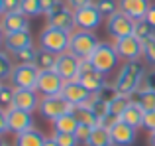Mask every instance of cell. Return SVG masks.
Returning <instances> with one entry per match:
<instances>
[{
  "label": "cell",
  "mask_w": 155,
  "mask_h": 146,
  "mask_svg": "<svg viewBox=\"0 0 155 146\" xmlns=\"http://www.w3.org/2000/svg\"><path fill=\"white\" fill-rule=\"evenodd\" d=\"M118 8L120 12H124L126 16L137 22L145 18L147 10L151 8V0H118Z\"/></svg>",
  "instance_id": "obj_19"
},
{
  "label": "cell",
  "mask_w": 155,
  "mask_h": 146,
  "mask_svg": "<svg viewBox=\"0 0 155 146\" xmlns=\"http://www.w3.org/2000/svg\"><path fill=\"white\" fill-rule=\"evenodd\" d=\"M38 111L45 120L53 123V120H57L59 116L67 115V113H75V107L63 95H53V97H41Z\"/></svg>",
  "instance_id": "obj_5"
},
{
  "label": "cell",
  "mask_w": 155,
  "mask_h": 146,
  "mask_svg": "<svg viewBox=\"0 0 155 146\" xmlns=\"http://www.w3.org/2000/svg\"><path fill=\"white\" fill-rule=\"evenodd\" d=\"M20 12H24L28 18H38V16H41V0H22Z\"/></svg>",
  "instance_id": "obj_34"
},
{
  "label": "cell",
  "mask_w": 155,
  "mask_h": 146,
  "mask_svg": "<svg viewBox=\"0 0 155 146\" xmlns=\"http://www.w3.org/2000/svg\"><path fill=\"white\" fill-rule=\"evenodd\" d=\"M45 138L47 136L43 134L39 128L31 127L30 130H26V132H22V134L16 136L14 146H43L45 144Z\"/></svg>",
  "instance_id": "obj_22"
},
{
  "label": "cell",
  "mask_w": 155,
  "mask_h": 146,
  "mask_svg": "<svg viewBox=\"0 0 155 146\" xmlns=\"http://www.w3.org/2000/svg\"><path fill=\"white\" fill-rule=\"evenodd\" d=\"M130 103H132V97H128V95H114L112 99H110V115L116 116V119H120V116L124 115V111L130 107Z\"/></svg>",
  "instance_id": "obj_28"
},
{
  "label": "cell",
  "mask_w": 155,
  "mask_h": 146,
  "mask_svg": "<svg viewBox=\"0 0 155 146\" xmlns=\"http://www.w3.org/2000/svg\"><path fill=\"white\" fill-rule=\"evenodd\" d=\"M134 36H136L141 43L153 42V40H155V28L145 18L143 20H137V22H136V28H134Z\"/></svg>",
  "instance_id": "obj_25"
},
{
  "label": "cell",
  "mask_w": 155,
  "mask_h": 146,
  "mask_svg": "<svg viewBox=\"0 0 155 146\" xmlns=\"http://www.w3.org/2000/svg\"><path fill=\"white\" fill-rule=\"evenodd\" d=\"M61 95H63L65 99L73 105V107L88 105V103H91V99H92V93L88 91L87 87H83L79 81H67V85H65V89H63Z\"/></svg>",
  "instance_id": "obj_15"
},
{
  "label": "cell",
  "mask_w": 155,
  "mask_h": 146,
  "mask_svg": "<svg viewBox=\"0 0 155 146\" xmlns=\"http://www.w3.org/2000/svg\"><path fill=\"white\" fill-rule=\"evenodd\" d=\"M114 47H116L118 55L122 61H140L143 57V43L136 38V36H126V38L114 40Z\"/></svg>",
  "instance_id": "obj_10"
},
{
  "label": "cell",
  "mask_w": 155,
  "mask_h": 146,
  "mask_svg": "<svg viewBox=\"0 0 155 146\" xmlns=\"http://www.w3.org/2000/svg\"><path fill=\"white\" fill-rule=\"evenodd\" d=\"M65 85H67V81H65L55 69H43V71H39L35 91L41 97H53V95H61Z\"/></svg>",
  "instance_id": "obj_7"
},
{
  "label": "cell",
  "mask_w": 155,
  "mask_h": 146,
  "mask_svg": "<svg viewBox=\"0 0 155 146\" xmlns=\"http://www.w3.org/2000/svg\"><path fill=\"white\" fill-rule=\"evenodd\" d=\"M8 113L6 111H2L0 109V138H2L4 134H8Z\"/></svg>",
  "instance_id": "obj_43"
},
{
  "label": "cell",
  "mask_w": 155,
  "mask_h": 146,
  "mask_svg": "<svg viewBox=\"0 0 155 146\" xmlns=\"http://www.w3.org/2000/svg\"><path fill=\"white\" fill-rule=\"evenodd\" d=\"M0 87H2V81H0Z\"/></svg>",
  "instance_id": "obj_51"
},
{
  "label": "cell",
  "mask_w": 155,
  "mask_h": 146,
  "mask_svg": "<svg viewBox=\"0 0 155 146\" xmlns=\"http://www.w3.org/2000/svg\"><path fill=\"white\" fill-rule=\"evenodd\" d=\"M88 107L92 109V111L96 113V116L100 119H104L106 115H110V99L108 97H104L102 93H98V95H92L91 103H88Z\"/></svg>",
  "instance_id": "obj_26"
},
{
  "label": "cell",
  "mask_w": 155,
  "mask_h": 146,
  "mask_svg": "<svg viewBox=\"0 0 155 146\" xmlns=\"http://www.w3.org/2000/svg\"><path fill=\"white\" fill-rule=\"evenodd\" d=\"M39 47L41 50H47L51 54L59 55V54H65L69 51V43H71V34L65 30H59V28H53V26H47L41 30L39 34Z\"/></svg>",
  "instance_id": "obj_3"
},
{
  "label": "cell",
  "mask_w": 155,
  "mask_h": 146,
  "mask_svg": "<svg viewBox=\"0 0 155 146\" xmlns=\"http://www.w3.org/2000/svg\"><path fill=\"white\" fill-rule=\"evenodd\" d=\"M100 40L96 38L94 32H83L75 30L71 34V43H69V51L75 54L79 59H91L94 50L98 47Z\"/></svg>",
  "instance_id": "obj_4"
},
{
  "label": "cell",
  "mask_w": 155,
  "mask_h": 146,
  "mask_svg": "<svg viewBox=\"0 0 155 146\" xmlns=\"http://www.w3.org/2000/svg\"><path fill=\"white\" fill-rule=\"evenodd\" d=\"M81 61L75 54L71 51H65V54L57 55V63H55V71L63 77L65 81H77L81 73Z\"/></svg>",
  "instance_id": "obj_13"
},
{
  "label": "cell",
  "mask_w": 155,
  "mask_h": 146,
  "mask_svg": "<svg viewBox=\"0 0 155 146\" xmlns=\"http://www.w3.org/2000/svg\"><path fill=\"white\" fill-rule=\"evenodd\" d=\"M47 20V26H53V28H59V30H65L69 34L77 30V24H75V10L67 6L65 0H61L57 4V8L51 12V14L45 16Z\"/></svg>",
  "instance_id": "obj_8"
},
{
  "label": "cell",
  "mask_w": 155,
  "mask_h": 146,
  "mask_svg": "<svg viewBox=\"0 0 155 146\" xmlns=\"http://www.w3.org/2000/svg\"><path fill=\"white\" fill-rule=\"evenodd\" d=\"M91 65L94 67L96 71L104 73V75H108V73H112L116 69L118 65H120V55H118L116 47H114V43L110 42H100L98 47L94 50V54L91 55Z\"/></svg>",
  "instance_id": "obj_2"
},
{
  "label": "cell",
  "mask_w": 155,
  "mask_h": 146,
  "mask_svg": "<svg viewBox=\"0 0 155 146\" xmlns=\"http://www.w3.org/2000/svg\"><path fill=\"white\" fill-rule=\"evenodd\" d=\"M2 2H4V14L20 12V6H22V0H2Z\"/></svg>",
  "instance_id": "obj_41"
},
{
  "label": "cell",
  "mask_w": 155,
  "mask_h": 146,
  "mask_svg": "<svg viewBox=\"0 0 155 146\" xmlns=\"http://www.w3.org/2000/svg\"><path fill=\"white\" fill-rule=\"evenodd\" d=\"M77 81H79L83 87H87L92 95L102 93L104 89H106V85H108L106 75H104V73H100V71H96L94 67L91 65L88 59H83V61H81V73H79V79H77Z\"/></svg>",
  "instance_id": "obj_6"
},
{
  "label": "cell",
  "mask_w": 155,
  "mask_h": 146,
  "mask_svg": "<svg viewBox=\"0 0 155 146\" xmlns=\"http://www.w3.org/2000/svg\"><path fill=\"white\" fill-rule=\"evenodd\" d=\"M34 46V38H31L30 30L24 32H12V34H6V42H4V50L10 55H16L18 51L26 50V47Z\"/></svg>",
  "instance_id": "obj_18"
},
{
  "label": "cell",
  "mask_w": 155,
  "mask_h": 146,
  "mask_svg": "<svg viewBox=\"0 0 155 146\" xmlns=\"http://www.w3.org/2000/svg\"><path fill=\"white\" fill-rule=\"evenodd\" d=\"M53 132H65V134H75L79 120H77L75 113H67V115L59 116L57 120H53Z\"/></svg>",
  "instance_id": "obj_23"
},
{
  "label": "cell",
  "mask_w": 155,
  "mask_h": 146,
  "mask_svg": "<svg viewBox=\"0 0 155 146\" xmlns=\"http://www.w3.org/2000/svg\"><path fill=\"white\" fill-rule=\"evenodd\" d=\"M65 2H67L69 8H73V10H79V8H84V6H88V4H92L94 0H65Z\"/></svg>",
  "instance_id": "obj_44"
},
{
  "label": "cell",
  "mask_w": 155,
  "mask_h": 146,
  "mask_svg": "<svg viewBox=\"0 0 155 146\" xmlns=\"http://www.w3.org/2000/svg\"><path fill=\"white\" fill-rule=\"evenodd\" d=\"M14 95L16 89L10 83H2V87H0V109L2 111L8 113L10 109H14Z\"/></svg>",
  "instance_id": "obj_32"
},
{
  "label": "cell",
  "mask_w": 155,
  "mask_h": 146,
  "mask_svg": "<svg viewBox=\"0 0 155 146\" xmlns=\"http://www.w3.org/2000/svg\"><path fill=\"white\" fill-rule=\"evenodd\" d=\"M39 103H41V95L35 89H16V95H14V107L16 109L34 113L39 109Z\"/></svg>",
  "instance_id": "obj_16"
},
{
  "label": "cell",
  "mask_w": 155,
  "mask_h": 146,
  "mask_svg": "<svg viewBox=\"0 0 155 146\" xmlns=\"http://www.w3.org/2000/svg\"><path fill=\"white\" fill-rule=\"evenodd\" d=\"M149 146H155V130L149 132Z\"/></svg>",
  "instance_id": "obj_48"
},
{
  "label": "cell",
  "mask_w": 155,
  "mask_h": 146,
  "mask_svg": "<svg viewBox=\"0 0 155 146\" xmlns=\"http://www.w3.org/2000/svg\"><path fill=\"white\" fill-rule=\"evenodd\" d=\"M0 146H12V144H6V142H0Z\"/></svg>",
  "instance_id": "obj_50"
},
{
  "label": "cell",
  "mask_w": 155,
  "mask_h": 146,
  "mask_svg": "<svg viewBox=\"0 0 155 146\" xmlns=\"http://www.w3.org/2000/svg\"><path fill=\"white\" fill-rule=\"evenodd\" d=\"M145 67L141 61H128L120 67L116 79H114V89L118 95H128L134 97L137 91L141 89L143 83V75H145Z\"/></svg>",
  "instance_id": "obj_1"
},
{
  "label": "cell",
  "mask_w": 155,
  "mask_h": 146,
  "mask_svg": "<svg viewBox=\"0 0 155 146\" xmlns=\"http://www.w3.org/2000/svg\"><path fill=\"white\" fill-rule=\"evenodd\" d=\"M2 14H4V2L0 0V16H2Z\"/></svg>",
  "instance_id": "obj_49"
},
{
  "label": "cell",
  "mask_w": 155,
  "mask_h": 146,
  "mask_svg": "<svg viewBox=\"0 0 155 146\" xmlns=\"http://www.w3.org/2000/svg\"><path fill=\"white\" fill-rule=\"evenodd\" d=\"M141 89H149V91H155V69L145 71V75H143V83H141Z\"/></svg>",
  "instance_id": "obj_39"
},
{
  "label": "cell",
  "mask_w": 155,
  "mask_h": 146,
  "mask_svg": "<svg viewBox=\"0 0 155 146\" xmlns=\"http://www.w3.org/2000/svg\"><path fill=\"white\" fill-rule=\"evenodd\" d=\"M96 8H98V12L102 14V18L108 20L110 16H114L116 12H120V8H118V0H96Z\"/></svg>",
  "instance_id": "obj_35"
},
{
  "label": "cell",
  "mask_w": 155,
  "mask_h": 146,
  "mask_svg": "<svg viewBox=\"0 0 155 146\" xmlns=\"http://www.w3.org/2000/svg\"><path fill=\"white\" fill-rule=\"evenodd\" d=\"M35 55H38V47H26V50L18 51L16 55H12L16 61V65H28V63H35Z\"/></svg>",
  "instance_id": "obj_33"
},
{
  "label": "cell",
  "mask_w": 155,
  "mask_h": 146,
  "mask_svg": "<svg viewBox=\"0 0 155 146\" xmlns=\"http://www.w3.org/2000/svg\"><path fill=\"white\" fill-rule=\"evenodd\" d=\"M102 14L98 12L96 4H88L84 8H79L75 10V24H77V30H83V32H94L96 28L102 24Z\"/></svg>",
  "instance_id": "obj_12"
},
{
  "label": "cell",
  "mask_w": 155,
  "mask_h": 146,
  "mask_svg": "<svg viewBox=\"0 0 155 146\" xmlns=\"http://www.w3.org/2000/svg\"><path fill=\"white\" fill-rule=\"evenodd\" d=\"M110 136H112L114 146H132L134 142H136L137 128L126 124L124 120H118V123L110 128Z\"/></svg>",
  "instance_id": "obj_17"
},
{
  "label": "cell",
  "mask_w": 155,
  "mask_h": 146,
  "mask_svg": "<svg viewBox=\"0 0 155 146\" xmlns=\"http://www.w3.org/2000/svg\"><path fill=\"white\" fill-rule=\"evenodd\" d=\"M75 116L81 124H88V127H96L98 124V116L92 111L88 105H81V107H75Z\"/></svg>",
  "instance_id": "obj_27"
},
{
  "label": "cell",
  "mask_w": 155,
  "mask_h": 146,
  "mask_svg": "<svg viewBox=\"0 0 155 146\" xmlns=\"http://www.w3.org/2000/svg\"><path fill=\"white\" fill-rule=\"evenodd\" d=\"M39 69L35 63H28V65H16L12 71L8 83L14 89H35L38 85Z\"/></svg>",
  "instance_id": "obj_9"
},
{
  "label": "cell",
  "mask_w": 155,
  "mask_h": 146,
  "mask_svg": "<svg viewBox=\"0 0 155 146\" xmlns=\"http://www.w3.org/2000/svg\"><path fill=\"white\" fill-rule=\"evenodd\" d=\"M4 42H6V32H4L2 24H0V50L4 47Z\"/></svg>",
  "instance_id": "obj_46"
},
{
  "label": "cell",
  "mask_w": 155,
  "mask_h": 146,
  "mask_svg": "<svg viewBox=\"0 0 155 146\" xmlns=\"http://www.w3.org/2000/svg\"><path fill=\"white\" fill-rule=\"evenodd\" d=\"M59 2H61V0H41V14L43 16L51 14V12L57 8V4H59Z\"/></svg>",
  "instance_id": "obj_42"
},
{
  "label": "cell",
  "mask_w": 155,
  "mask_h": 146,
  "mask_svg": "<svg viewBox=\"0 0 155 146\" xmlns=\"http://www.w3.org/2000/svg\"><path fill=\"white\" fill-rule=\"evenodd\" d=\"M143 128L149 132L155 130V111H145V116H143Z\"/></svg>",
  "instance_id": "obj_40"
},
{
  "label": "cell",
  "mask_w": 155,
  "mask_h": 146,
  "mask_svg": "<svg viewBox=\"0 0 155 146\" xmlns=\"http://www.w3.org/2000/svg\"><path fill=\"white\" fill-rule=\"evenodd\" d=\"M134 28H136V20L126 16L124 12H116L114 16H110V18L106 20V32H108V36L114 38V40L132 36Z\"/></svg>",
  "instance_id": "obj_11"
},
{
  "label": "cell",
  "mask_w": 155,
  "mask_h": 146,
  "mask_svg": "<svg viewBox=\"0 0 155 146\" xmlns=\"http://www.w3.org/2000/svg\"><path fill=\"white\" fill-rule=\"evenodd\" d=\"M53 138L57 140L59 146H79L81 144L75 134H65V132H53Z\"/></svg>",
  "instance_id": "obj_36"
},
{
  "label": "cell",
  "mask_w": 155,
  "mask_h": 146,
  "mask_svg": "<svg viewBox=\"0 0 155 146\" xmlns=\"http://www.w3.org/2000/svg\"><path fill=\"white\" fill-rule=\"evenodd\" d=\"M92 128L94 127H88V124H81L79 123V127H77V130H75L77 140H79L81 144H87L88 138H91V134H92Z\"/></svg>",
  "instance_id": "obj_37"
},
{
  "label": "cell",
  "mask_w": 155,
  "mask_h": 146,
  "mask_svg": "<svg viewBox=\"0 0 155 146\" xmlns=\"http://www.w3.org/2000/svg\"><path fill=\"white\" fill-rule=\"evenodd\" d=\"M145 20H147V22L155 28V4H151V8L147 10V14H145Z\"/></svg>",
  "instance_id": "obj_45"
},
{
  "label": "cell",
  "mask_w": 155,
  "mask_h": 146,
  "mask_svg": "<svg viewBox=\"0 0 155 146\" xmlns=\"http://www.w3.org/2000/svg\"><path fill=\"white\" fill-rule=\"evenodd\" d=\"M16 67V61L6 50H0V81L4 83V79H10L12 71Z\"/></svg>",
  "instance_id": "obj_31"
},
{
  "label": "cell",
  "mask_w": 155,
  "mask_h": 146,
  "mask_svg": "<svg viewBox=\"0 0 155 146\" xmlns=\"http://www.w3.org/2000/svg\"><path fill=\"white\" fill-rule=\"evenodd\" d=\"M84 146H114L112 136H110V128L94 127V128H92L91 138H88V142Z\"/></svg>",
  "instance_id": "obj_24"
},
{
  "label": "cell",
  "mask_w": 155,
  "mask_h": 146,
  "mask_svg": "<svg viewBox=\"0 0 155 146\" xmlns=\"http://www.w3.org/2000/svg\"><path fill=\"white\" fill-rule=\"evenodd\" d=\"M143 57H145L147 63H151V65L155 67V40L153 42L143 43Z\"/></svg>",
  "instance_id": "obj_38"
},
{
  "label": "cell",
  "mask_w": 155,
  "mask_h": 146,
  "mask_svg": "<svg viewBox=\"0 0 155 146\" xmlns=\"http://www.w3.org/2000/svg\"><path fill=\"white\" fill-rule=\"evenodd\" d=\"M143 116H145L143 107L137 105L136 101L132 99L130 107L124 111V115L120 116V120H124L126 124H130V127H134V128H141V127H143Z\"/></svg>",
  "instance_id": "obj_21"
},
{
  "label": "cell",
  "mask_w": 155,
  "mask_h": 146,
  "mask_svg": "<svg viewBox=\"0 0 155 146\" xmlns=\"http://www.w3.org/2000/svg\"><path fill=\"white\" fill-rule=\"evenodd\" d=\"M43 146H59V144H57V140L53 138V136H47V138H45V144H43Z\"/></svg>",
  "instance_id": "obj_47"
},
{
  "label": "cell",
  "mask_w": 155,
  "mask_h": 146,
  "mask_svg": "<svg viewBox=\"0 0 155 146\" xmlns=\"http://www.w3.org/2000/svg\"><path fill=\"white\" fill-rule=\"evenodd\" d=\"M55 63H57V55H55V54H51V51H47V50L38 47L35 65H38L39 71H43V69H55Z\"/></svg>",
  "instance_id": "obj_29"
},
{
  "label": "cell",
  "mask_w": 155,
  "mask_h": 146,
  "mask_svg": "<svg viewBox=\"0 0 155 146\" xmlns=\"http://www.w3.org/2000/svg\"><path fill=\"white\" fill-rule=\"evenodd\" d=\"M137 105L143 107V111H155V91H149V89H140L136 95L132 97Z\"/></svg>",
  "instance_id": "obj_30"
},
{
  "label": "cell",
  "mask_w": 155,
  "mask_h": 146,
  "mask_svg": "<svg viewBox=\"0 0 155 146\" xmlns=\"http://www.w3.org/2000/svg\"><path fill=\"white\" fill-rule=\"evenodd\" d=\"M0 24H2V28H4L6 34L30 30V18H28L24 12H10V14H2Z\"/></svg>",
  "instance_id": "obj_20"
},
{
  "label": "cell",
  "mask_w": 155,
  "mask_h": 146,
  "mask_svg": "<svg viewBox=\"0 0 155 146\" xmlns=\"http://www.w3.org/2000/svg\"><path fill=\"white\" fill-rule=\"evenodd\" d=\"M31 127H34V113L22 111V109H16V107L8 111V130L14 136L30 130Z\"/></svg>",
  "instance_id": "obj_14"
}]
</instances>
